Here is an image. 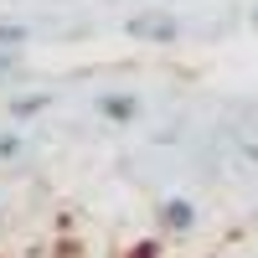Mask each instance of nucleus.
Returning <instances> with one entry per match:
<instances>
[{"instance_id": "1", "label": "nucleus", "mask_w": 258, "mask_h": 258, "mask_svg": "<svg viewBox=\"0 0 258 258\" xmlns=\"http://www.w3.org/2000/svg\"><path fill=\"white\" fill-rule=\"evenodd\" d=\"M155 227H160V238H191L202 227V207L186 191H170V197L155 202Z\"/></svg>"}, {"instance_id": "8", "label": "nucleus", "mask_w": 258, "mask_h": 258, "mask_svg": "<svg viewBox=\"0 0 258 258\" xmlns=\"http://www.w3.org/2000/svg\"><path fill=\"white\" fill-rule=\"evenodd\" d=\"M129 258H160V243H140V248L129 253Z\"/></svg>"}, {"instance_id": "2", "label": "nucleus", "mask_w": 258, "mask_h": 258, "mask_svg": "<svg viewBox=\"0 0 258 258\" xmlns=\"http://www.w3.org/2000/svg\"><path fill=\"white\" fill-rule=\"evenodd\" d=\"M124 36L145 41V47H176V41H181V21L170 11H140V16L124 21Z\"/></svg>"}, {"instance_id": "4", "label": "nucleus", "mask_w": 258, "mask_h": 258, "mask_svg": "<svg viewBox=\"0 0 258 258\" xmlns=\"http://www.w3.org/2000/svg\"><path fill=\"white\" fill-rule=\"evenodd\" d=\"M57 103V93L52 88H16L11 93V103H6V114H11V124H31L36 114H47Z\"/></svg>"}, {"instance_id": "5", "label": "nucleus", "mask_w": 258, "mask_h": 258, "mask_svg": "<svg viewBox=\"0 0 258 258\" xmlns=\"http://www.w3.org/2000/svg\"><path fill=\"white\" fill-rule=\"evenodd\" d=\"M26 78V62H21V47H0V88Z\"/></svg>"}, {"instance_id": "6", "label": "nucleus", "mask_w": 258, "mask_h": 258, "mask_svg": "<svg viewBox=\"0 0 258 258\" xmlns=\"http://www.w3.org/2000/svg\"><path fill=\"white\" fill-rule=\"evenodd\" d=\"M21 155H26V135L21 129H0V165H11Z\"/></svg>"}, {"instance_id": "10", "label": "nucleus", "mask_w": 258, "mask_h": 258, "mask_svg": "<svg viewBox=\"0 0 258 258\" xmlns=\"http://www.w3.org/2000/svg\"><path fill=\"white\" fill-rule=\"evenodd\" d=\"M0 227H6V197H0Z\"/></svg>"}, {"instance_id": "7", "label": "nucleus", "mask_w": 258, "mask_h": 258, "mask_svg": "<svg viewBox=\"0 0 258 258\" xmlns=\"http://www.w3.org/2000/svg\"><path fill=\"white\" fill-rule=\"evenodd\" d=\"M31 31L21 26V21H0V47H26Z\"/></svg>"}, {"instance_id": "3", "label": "nucleus", "mask_w": 258, "mask_h": 258, "mask_svg": "<svg viewBox=\"0 0 258 258\" xmlns=\"http://www.w3.org/2000/svg\"><path fill=\"white\" fill-rule=\"evenodd\" d=\"M93 114H98L103 124H135V119L145 114V98L129 93V88H103V93L93 98Z\"/></svg>"}, {"instance_id": "9", "label": "nucleus", "mask_w": 258, "mask_h": 258, "mask_svg": "<svg viewBox=\"0 0 258 258\" xmlns=\"http://www.w3.org/2000/svg\"><path fill=\"white\" fill-rule=\"evenodd\" d=\"M248 26H253V31H258V6H253V11H248Z\"/></svg>"}]
</instances>
